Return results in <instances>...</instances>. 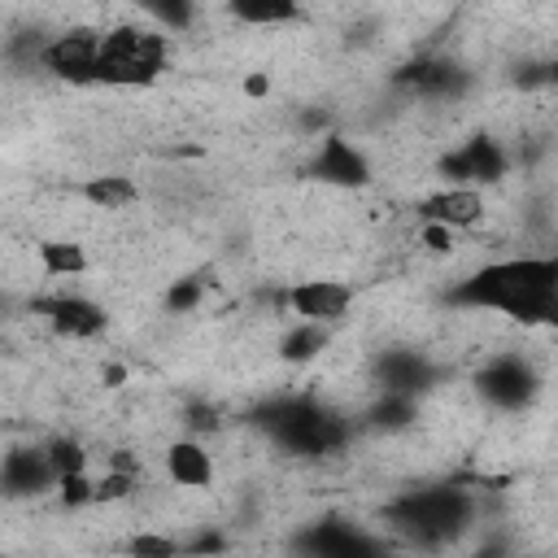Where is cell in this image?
Listing matches in <instances>:
<instances>
[{"label":"cell","instance_id":"6da1fadb","mask_svg":"<svg viewBox=\"0 0 558 558\" xmlns=\"http://www.w3.org/2000/svg\"><path fill=\"white\" fill-rule=\"evenodd\" d=\"M458 310H497L523 327L558 318V257H501L449 288Z\"/></svg>","mask_w":558,"mask_h":558},{"label":"cell","instance_id":"7a4b0ae2","mask_svg":"<svg viewBox=\"0 0 558 558\" xmlns=\"http://www.w3.org/2000/svg\"><path fill=\"white\" fill-rule=\"evenodd\" d=\"M253 423L270 436L275 449H283L292 458H327V453H340L349 440L344 414L323 405L310 392H292V397H275V401L257 405Z\"/></svg>","mask_w":558,"mask_h":558},{"label":"cell","instance_id":"3957f363","mask_svg":"<svg viewBox=\"0 0 558 558\" xmlns=\"http://www.w3.org/2000/svg\"><path fill=\"white\" fill-rule=\"evenodd\" d=\"M384 519L397 536L423 549H440L458 541L475 519V497L462 484H423L384 506Z\"/></svg>","mask_w":558,"mask_h":558},{"label":"cell","instance_id":"277c9868","mask_svg":"<svg viewBox=\"0 0 558 558\" xmlns=\"http://www.w3.org/2000/svg\"><path fill=\"white\" fill-rule=\"evenodd\" d=\"M170 61V35L161 26L122 22L100 31L96 52V87H153Z\"/></svg>","mask_w":558,"mask_h":558},{"label":"cell","instance_id":"5b68a950","mask_svg":"<svg viewBox=\"0 0 558 558\" xmlns=\"http://www.w3.org/2000/svg\"><path fill=\"white\" fill-rule=\"evenodd\" d=\"M292 554L296 558H388V545L375 532L357 527L353 519L327 514V519L305 523L292 536Z\"/></svg>","mask_w":558,"mask_h":558},{"label":"cell","instance_id":"8992f818","mask_svg":"<svg viewBox=\"0 0 558 558\" xmlns=\"http://www.w3.org/2000/svg\"><path fill=\"white\" fill-rule=\"evenodd\" d=\"M436 174L449 183V187H488V183H501L510 174V153L501 148V140L493 135H466L458 148H449L440 161H436Z\"/></svg>","mask_w":558,"mask_h":558},{"label":"cell","instance_id":"52a82bcc","mask_svg":"<svg viewBox=\"0 0 558 558\" xmlns=\"http://www.w3.org/2000/svg\"><path fill=\"white\" fill-rule=\"evenodd\" d=\"M536 388H541V375L523 353H497L475 375V392L493 410H523V405H532Z\"/></svg>","mask_w":558,"mask_h":558},{"label":"cell","instance_id":"ba28073f","mask_svg":"<svg viewBox=\"0 0 558 558\" xmlns=\"http://www.w3.org/2000/svg\"><path fill=\"white\" fill-rule=\"evenodd\" d=\"M96 52H100V31L96 26H70L44 44L39 65L70 87H96Z\"/></svg>","mask_w":558,"mask_h":558},{"label":"cell","instance_id":"9c48e42d","mask_svg":"<svg viewBox=\"0 0 558 558\" xmlns=\"http://www.w3.org/2000/svg\"><path fill=\"white\" fill-rule=\"evenodd\" d=\"M305 170H310L314 183L344 187V192H357V187H366V183L375 179L366 153H362L353 140H344L340 131H327V135L318 140V148H314V157H310Z\"/></svg>","mask_w":558,"mask_h":558},{"label":"cell","instance_id":"30bf717a","mask_svg":"<svg viewBox=\"0 0 558 558\" xmlns=\"http://www.w3.org/2000/svg\"><path fill=\"white\" fill-rule=\"evenodd\" d=\"M288 310L296 314V323H314V327H336L349 318L357 292L340 279H301L283 292Z\"/></svg>","mask_w":558,"mask_h":558},{"label":"cell","instance_id":"8fae6325","mask_svg":"<svg viewBox=\"0 0 558 558\" xmlns=\"http://www.w3.org/2000/svg\"><path fill=\"white\" fill-rule=\"evenodd\" d=\"M440 379V366L423 349H384L375 357V388L397 397H423Z\"/></svg>","mask_w":558,"mask_h":558},{"label":"cell","instance_id":"7c38bea8","mask_svg":"<svg viewBox=\"0 0 558 558\" xmlns=\"http://www.w3.org/2000/svg\"><path fill=\"white\" fill-rule=\"evenodd\" d=\"M35 314H44L48 327H52L61 340H92V336H100V331L109 327L105 305H96L92 296H78V292L35 301Z\"/></svg>","mask_w":558,"mask_h":558},{"label":"cell","instance_id":"4fadbf2b","mask_svg":"<svg viewBox=\"0 0 558 558\" xmlns=\"http://www.w3.org/2000/svg\"><path fill=\"white\" fill-rule=\"evenodd\" d=\"M57 488V471L48 466L44 445H17L0 458V493L22 501V497H39Z\"/></svg>","mask_w":558,"mask_h":558},{"label":"cell","instance_id":"5bb4252c","mask_svg":"<svg viewBox=\"0 0 558 558\" xmlns=\"http://www.w3.org/2000/svg\"><path fill=\"white\" fill-rule=\"evenodd\" d=\"M397 83L410 87L423 100H458V96H466L471 74L462 65L445 61V57H418L405 70H397Z\"/></svg>","mask_w":558,"mask_h":558},{"label":"cell","instance_id":"9a60e30c","mask_svg":"<svg viewBox=\"0 0 558 558\" xmlns=\"http://www.w3.org/2000/svg\"><path fill=\"white\" fill-rule=\"evenodd\" d=\"M418 214H423V222L445 227V231L458 235V231L480 227L488 205H484V192H475V187H440V192L418 201Z\"/></svg>","mask_w":558,"mask_h":558},{"label":"cell","instance_id":"2e32d148","mask_svg":"<svg viewBox=\"0 0 558 558\" xmlns=\"http://www.w3.org/2000/svg\"><path fill=\"white\" fill-rule=\"evenodd\" d=\"M166 475L179 488H209L214 484V458L196 436H183L166 449Z\"/></svg>","mask_w":558,"mask_h":558},{"label":"cell","instance_id":"e0dca14e","mask_svg":"<svg viewBox=\"0 0 558 558\" xmlns=\"http://www.w3.org/2000/svg\"><path fill=\"white\" fill-rule=\"evenodd\" d=\"M78 196L92 209H131L140 201V183L131 174H92L78 183Z\"/></svg>","mask_w":558,"mask_h":558},{"label":"cell","instance_id":"ac0fdd59","mask_svg":"<svg viewBox=\"0 0 558 558\" xmlns=\"http://www.w3.org/2000/svg\"><path fill=\"white\" fill-rule=\"evenodd\" d=\"M35 262H39L44 279H70L92 266V257L78 240H35Z\"/></svg>","mask_w":558,"mask_h":558},{"label":"cell","instance_id":"d6986e66","mask_svg":"<svg viewBox=\"0 0 558 558\" xmlns=\"http://www.w3.org/2000/svg\"><path fill=\"white\" fill-rule=\"evenodd\" d=\"M327 344H331V327L296 323V327H288V331H283V340H279V357H283V362H292V366H301V362H314Z\"/></svg>","mask_w":558,"mask_h":558},{"label":"cell","instance_id":"ffe728a7","mask_svg":"<svg viewBox=\"0 0 558 558\" xmlns=\"http://www.w3.org/2000/svg\"><path fill=\"white\" fill-rule=\"evenodd\" d=\"M366 418H371L375 432H405V427L418 423V401L414 397H397V392H379L371 401Z\"/></svg>","mask_w":558,"mask_h":558},{"label":"cell","instance_id":"44dd1931","mask_svg":"<svg viewBox=\"0 0 558 558\" xmlns=\"http://www.w3.org/2000/svg\"><path fill=\"white\" fill-rule=\"evenodd\" d=\"M227 13L244 26H283V22L301 17V4H292V0H235Z\"/></svg>","mask_w":558,"mask_h":558},{"label":"cell","instance_id":"7402d4cb","mask_svg":"<svg viewBox=\"0 0 558 558\" xmlns=\"http://www.w3.org/2000/svg\"><path fill=\"white\" fill-rule=\"evenodd\" d=\"M44 453H48V466L57 471V480H61V475H74V471H87V449H83L78 440H70V436L48 440Z\"/></svg>","mask_w":558,"mask_h":558},{"label":"cell","instance_id":"603a6c76","mask_svg":"<svg viewBox=\"0 0 558 558\" xmlns=\"http://www.w3.org/2000/svg\"><path fill=\"white\" fill-rule=\"evenodd\" d=\"M126 558H183V541L166 532H140L126 541Z\"/></svg>","mask_w":558,"mask_h":558},{"label":"cell","instance_id":"cb8c5ba5","mask_svg":"<svg viewBox=\"0 0 558 558\" xmlns=\"http://www.w3.org/2000/svg\"><path fill=\"white\" fill-rule=\"evenodd\" d=\"M205 296V283L201 279H174V288L166 292V310L170 314H192Z\"/></svg>","mask_w":558,"mask_h":558},{"label":"cell","instance_id":"d4e9b609","mask_svg":"<svg viewBox=\"0 0 558 558\" xmlns=\"http://www.w3.org/2000/svg\"><path fill=\"white\" fill-rule=\"evenodd\" d=\"M92 488H96V480H92L87 471H74V475H61V480H57L61 506H92Z\"/></svg>","mask_w":558,"mask_h":558},{"label":"cell","instance_id":"484cf974","mask_svg":"<svg viewBox=\"0 0 558 558\" xmlns=\"http://www.w3.org/2000/svg\"><path fill=\"white\" fill-rule=\"evenodd\" d=\"M144 13H148L153 22H161V35L183 31V26L196 17V9H192V4H144Z\"/></svg>","mask_w":558,"mask_h":558},{"label":"cell","instance_id":"4316f807","mask_svg":"<svg viewBox=\"0 0 558 558\" xmlns=\"http://www.w3.org/2000/svg\"><path fill=\"white\" fill-rule=\"evenodd\" d=\"M423 244L432 248V253H449L453 248V231H445V227H423Z\"/></svg>","mask_w":558,"mask_h":558},{"label":"cell","instance_id":"83f0119b","mask_svg":"<svg viewBox=\"0 0 558 558\" xmlns=\"http://www.w3.org/2000/svg\"><path fill=\"white\" fill-rule=\"evenodd\" d=\"M122 379H126V371H122V366H105V384H109V388H118Z\"/></svg>","mask_w":558,"mask_h":558}]
</instances>
